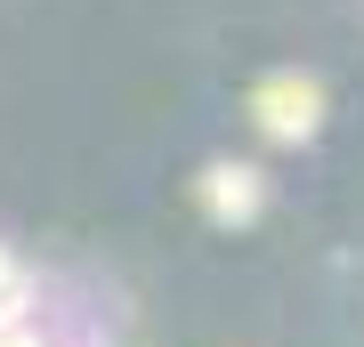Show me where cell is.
Listing matches in <instances>:
<instances>
[{
    "instance_id": "obj_3",
    "label": "cell",
    "mask_w": 364,
    "mask_h": 347,
    "mask_svg": "<svg viewBox=\"0 0 364 347\" xmlns=\"http://www.w3.org/2000/svg\"><path fill=\"white\" fill-rule=\"evenodd\" d=\"M33 299H41V283L0 250V331H9V323H33Z\"/></svg>"
},
{
    "instance_id": "obj_4",
    "label": "cell",
    "mask_w": 364,
    "mask_h": 347,
    "mask_svg": "<svg viewBox=\"0 0 364 347\" xmlns=\"http://www.w3.org/2000/svg\"><path fill=\"white\" fill-rule=\"evenodd\" d=\"M0 347H41V331H33V323H9V331H0Z\"/></svg>"
},
{
    "instance_id": "obj_1",
    "label": "cell",
    "mask_w": 364,
    "mask_h": 347,
    "mask_svg": "<svg viewBox=\"0 0 364 347\" xmlns=\"http://www.w3.org/2000/svg\"><path fill=\"white\" fill-rule=\"evenodd\" d=\"M251 114H259V129H267L275 145H308L316 121H324V89H316L308 73H275V81H259Z\"/></svg>"
},
{
    "instance_id": "obj_2",
    "label": "cell",
    "mask_w": 364,
    "mask_h": 347,
    "mask_svg": "<svg viewBox=\"0 0 364 347\" xmlns=\"http://www.w3.org/2000/svg\"><path fill=\"white\" fill-rule=\"evenodd\" d=\"M195 194H203L210 226H251V219H259V202H267V178H259L251 162H210Z\"/></svg>"
}]
</instances>
